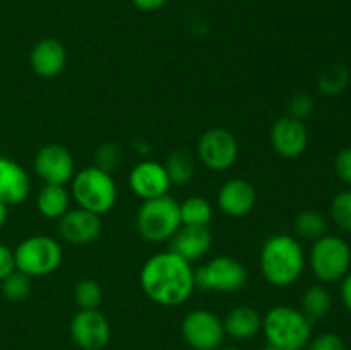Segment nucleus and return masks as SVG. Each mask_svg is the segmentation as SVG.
Masks as SVG:
<instances>
[{
    "instance_id": "1",
    "label": "nucleus",
    "mask_w": 351,
    "mask_h": 350,
    "mask_svg": "<svg viewBox=\"0 0 351 350\" xmlns=\"http://www.w3.org/2000/svg\"><path fill=\"white\" fill-rule=\"evenodd\" d=\"M139 283L149 301L165 307L185 304L195 290L191 263L170 249L147 257L141 268Z\"/></svg>"
},
{
    "instance_id": "2",
    "label": "nucleus",
    "mask_w": 351,
    "mask_h": 350,
    "mask_svg": "<svg viewBox=\"0 0 351 350\" xmlns=\"http://www.w3.org/2000/svg\"><path fill=\"white\" fill-rule=\"evenodd\" d=\"M261 273L273 287L293 285L305 268V253L300 242L288 233L271 235L261 247Z\"/></svg>"
},
{
    "instance_id": "3",
    "label": "nucleus",
    "mask_w": 351,
    "mask_h": 350,
    "mask_svg": "<svg viewBox=\"0 0 351 350\" xmlns=\"http://www.w3.org/2000/svg\"><path fill=\"white\" fill-rule=\"evenodd\" d=\"M264 336L267 345L280 350H302L312 336V321L291 305H276L263 318Z\"/></svg>"
},
{
    "instance_id": "4",
    "label": "nucleus",
    "mask_w": 351,
    "mask_h": 350,
    "mask_svg": "<svg viewBox=\"0 0 351 350\" xmlns=\"http://www.w3.org/2000/svg\"><path fill=\"white\" fill-rule=\"evenodd\" d=\"M71 182V196L77 202V208L88 209L101 216L115 206L117 198H119L115 180L112 174L101 170L96 165L75 172Z\"/></svg>"
},
{
    "instance_id": "5",
    "label": "nucleus",
    "mask_w": 351,
    "mask_h": 350,
    "mask_svg": "<svg viewBox=\"0 0 351 350\" xmlns=\"http://www.w3.org/2000/svg\"><path fill=\"white\" fill-rule=\"evenodd\" d=\"M136 226L139 235L146 242H170L171 237L182 226L180 202L170 194L147 199L137 211Z\"/></svg>"
},
{
    "instance_id": "6",
    "label": "nucleus",
    "mask_w": 351,
    "mask_h": 350,
    "mask_svg": "<svg viewBox=\"0 0 351 350\" xmlns=\"http://www.w3.org/2000/svg\"><path fill=\"white\" fill-rule=\"evenodd\" d=\"M64 259V250L58 240L50 235H31L14 249L16 270L29 278H41L58 270Z\"/></svg>"
},
{
    "instance_id": "7",
    "label": "nucleus",
    "mask_w": 351,
    "mask_h": 350,
    "mask_svg": "<svg viewBox=\"0 0 351 350\" xmlns=\"http://www.w3.org/2000/svg\"><path fill=\"white\" fill-rule=\"evenodd\" d=\"M308 264L315 277L324 283L343 280L348 275L351 264V249L345 239L338 235H322L314 240Z\"/></svg>"
},
{
    "instance_id": "8",
    "label": "nucleus",
    "mask_w": 351,
    "mask_h": 350,
    "mask_svg": "<svg viewBox=\"0 0 351 350\" xmlns=\"http://www.w3.org/2000/svg\"><path fill=\"white\" fill-rule=\"evenodd\" d=\"M195 288L218 294H235L247 285L249 273L239 259L232 256H216L194 270Z\"/></svg>"
},
{
    "instance_id": "9",
    "label": "nucleus",
    "mask_w": 351,
    "mask_h": 350,
    "mask_svg": "<svg viewBox=\"0 0 351 350\" xmlns=\"http://www.w3.org/2000/svg\"><path fill=\"white\" fill-rule=\"evenodd\" d=\"M182 336L192 350H218L226 333L223 321L208 309H194L182 321Z\"/></svg>"
},
{
    "instance_id": "10",
    "label": "nucleus",
    "mask_w": 351,
    "mask_h": 350,
    "mask_svg": "<svg viewBox=\"0 0 351 350\" xmlns=\"http://www.w3.org/2000/svg\"><path fill=\"white\" fill-rule=\"evenodd\" d=\"M197 156L209 170L225 172L232 168L239 158V143L228 129L213 127L199 139Z\"/></svg>"
},
{
    "instance_id": "11",
    "label": "nucleus",
    "mask_w": 351,
    "mask_h": 350,
    "mask_svg": "<svg viewBox=\"0 0 351 350\" xmlns=\"http://www.w3.org/2000/svg\"><path fill=\"white\" fill-rule=\"evenodd\" d=\"M34 172L45 184L65 185L75 175L74 156L62 144L48 143L34 156Z\"/></svg>"
},
{
    "instance_id": "12",
    "label": "nucleus",
    "mask_w": 351,
    "mask_h": 350,
    "mask_svg": "<svg viewBox=\"0 0 351 350\" xmlns=\"http://www.w3.org/2000/svg\"><path fill=\"white\" fill-rule=\"evenodd\" d=\"M110 323L98 309H79L71 321V336L82 350H101L108 345Z\"/></svg>"
},
{
    "instance_id": "13",
    "label": "nucleus",
    "mask_w": 351,
    "mask_h": 350,
    "mask_svg": "<svg viewBox=\"0 0 351 350\" xmlns=\"http://www.w3.org/2000/svg\"><path fill=\"white\" fill-rule=\"evenodd\" d=\"M129 185L137 198L147 201V199L167 196L173 184L168 177L165 165L147 160L141 161L130 170Z\"/></svg>"
},
{
    "instance_id": "14",
    "label": "nucleus",
    "mask_w": 351,
    "mask_h": 350,
    "mask_svg": "<svg viewBox=\"0 0 351 350\" xmlns=\"http://www.w3.org/2000/svg\"><path fill=\"white\" fill-rule=\"evenodd\" d=\"M101 218L88 209H69L58 218V233L65 242L72 246H88L101 233Z\"/></svg>"
},
{
    "instance_id": "15",
    "label": "nucleus",
    "mask_w": 351,
    "mask_h": 350,
    "mask_svg": "<svg viewBox=\"0 0 351 350\" xmlns=\"http://www.w3.org/2000/svg\"><path fill=\"white\" fill-rule=\"evenodd\" d=\"M274 151L283 158H298L308 144L307 127L302 120L285 115L273 124L269 132Z\"/></svg>"
},
{
    "instance_id": "16",
    "label": "nucleus",
    "mask_w": 351,
    "mask_h": 350,
    "mask_svg": "<svg viewBox=\"0 0 351 350\" xmlns=\"http://www.w3.org/2000/svg\"><path fill=\"white\" fill-rule=\"evenodd\" d=\"M257 202V191L245 178H230L219 187L218 208L230 218H243Z\"/></svg>"
},
{
    "instance_id": "17",
    "label": "nucleus",
    "mask_w": 351,
    "mask_h": 350,
    "mask_svg": "<svg viewBox=\"0 0 351 350\" xmlns=\"http://www.w3.org/2000/svg\"><path fill=\"white\" fill-rule=\"evenodd\" d=\"M31 192V178L27 172L12 158L0 156V201L9 208L27 199Z\"/></svg>"
},
{
    "instance_id": "18",
    "label": "nucleus",
    "mask_w": 351,
    "mask_h": 350,
    "mask_svg": "<svg viewBox=\"0 0 351 350\" xmlns=\"http://www.w3.org/2000/svg\"><path fill=\"white\" fill-rule=\"evenodd\" d=\"M29 65L36 75L43 79L57 78L67 65V50L55 38L40 40L29 54Z\"/></svg>"
},
{
    "instance_id": "19",
    "label": "nucleus",
    "mask_w": 351,
    "mask_h": 350,
    "mask_svg": "<svg viewBox=\"0 0 351 350\" xmlns=\"http://www.w3.org/2000/svg\"><path fill=\"white\" fill-rule=\"evenodd\" d=\"M213 233L209 226L182 225L178 232L171 237L170 250L184 257L189 263L199 261L211 250Z\"/></svg>"
},
{
    "instance_id": "20",
    "label": "nucleus",
    "mask_w": 351,
    "mask_h": 350,
    "mask_svg": "<svg viewBox=\"0 0 351 350\" xmlns=\"http://www.w3.org/2000/svg\"><path fill=\"white\" fill-rule=\"evenodd\" d=\"M223 328L235 340H250L263 328V318L250 305H237L223 319Z\"/></svg>"
},
{
    "instance_id": "21",
    "label": "nucleus",
    "mask_w": 351,
    "mask_h": 350,
    "mask_svg": "<svg viewBox=\"0 0 351 350\" xmlns=\"http://www.w3.org/2000/svg\"><path fill=\"white\" fill-rule=\"evenodd\" d=\"M71 192L65 189V185L45 184L40 189L36 198V208L41 216L48 220H58L69 211L71 208Z\"/></svg>"
},
{
    "instance_id": "22",
    "label": "nucleus",
    "mask_w": 351,
    "mask_h": 350,
    "mask_svg": "<svg viewBox=\"0 0 351 350\" xmlns=\"http://www.w3.org/2000/svg\"><path fill=\"white\" fill-rule=\"evenodd\" d=\"M182 225L208 226L213 220L211 202L201 196H191L180 202Z\"/></svg>"
},
{
    "instance_id": "23",
    "label": "nucleus",
    "mask_w": 351,
    "mask_h": 350,
    "mask_svg": "<svg viewBox=\"0 0 351 350\" xmlns=\"http://www.w3.org/2000/svg\"><path fill=\"white\" fill-rule=\"evenodd\" d=\"M332 297L329 290L322 285H312L304 292L302 297V312L307 316L311 321L321 319L331 311Z\"/></svg>"
},
{
    "instance_id": "24",
    "label": "nucleus",
    "mask_w": 351,
    "mask_h": 350,
    "mask_svg": "<svg viewBox=\"0 0 351 350\" xmlns=\"http://www.w3.org/2000/svg\"><path fill=\"white\" fill-rule=\"evenodd\" d=\"M167 174L170 177L171 184L173 185H185L192 180L195 174V161L192 158V154H189L187 151H173V153L168 154L167 163Z\"/></svg>"
},
{
    "instance_id": "25",
    "label": "nucleus",
    "mask_w": 351,
    "mask_h": 350,
    "mask_svg": "<svg viewBox=\"0 0 351 350\" xmlns=\"http://www.w3.org/2000/svg\"><path fill=\"white\" fill-rule=\"evenodd\" d=\"M293 230L302 239L317 240L328 233V223L324 216L315 209H304L295 216Z\"/></svg>"
},
{
    "instance_id": "26",
    "label": "nucleus",
    "mask_w": 351,
    "mask_h": 350,
    "mask_svg": "<svg viewBox=\"0 0 351 350\" xmlns=\"http://www.w3.org/2000/svg\"><path fill=\"white\" fill-rule=\"evenodd\" d=\"M74 302L79 309H98L103 302V288L99 281L84 278L74 287Z\"/></svg>"
},
{
    "instance_id": "27",
    "label": "nucleus",
    "mask_w": 351,
    "mask_h": 350,
    "mask_svg": "<svg viewBox=\"0 0 351 350\" xmlns=\"http://www.w3.org/2000/svg\"><path fill=\"white\" fill-rule=\"evenodd\" d=\"M2 295L9 302H23L31 294V278L21 271H12L2 281Z\"/></svg>"
},
{
    "instance_id": "28",
    "label": "nucleus",
    "mask_w": 351,
    "mask_h": 350,
    "mask_svg": "<svg viewBox=\"0 0 351 350\" xmlns=\"http://www.w3.org/2000/svg\"><path fill=\"white\" fill-rule=\"evenodd\" d=\"M346 84H348V71L343 65H331L319 78V89L328 96L339 95Z\"/></svg>"
},
{
    "instance_id": "29",
    "label": "nucleus",
    "mask_w": 351,
    "mask_h": 350,
    "mask_svg": "<svg viewBox=\"0 0 351 350\" xmlns=\"http://www.w3.org/2000/svg\"><path fill=\"white\" fill-rule=\"evenodd\" d=\"M329 213L338 229H341L343 232H351V191L336 194V198L331 201Z\"/></svg>"
},
{
    "instance_id": "30",
    "label": "nucleus",
    "mask_w": 351,
    "mask_h": 350,
    "mask_svg": "<svg viewBox=\"0 0 351 350\" xmlns=\"http://www.w3.org/2000/svg\"><path fill=\"white\" fill-rule=\"evenodd\" d=\"M122 156L123 154L119 144H113V143L101 144L95 154L96 167H99L101 170L112 174L113 170H117V168L122 165Z\"/></svg>"
},
{
    "instance_id": "31",
    "label": "nucleus",
    "mask_w": 351,
    "mask_h": 350,
    "mask_svg": "<svg viewBox=\"0 0 351 350\" xmlns=\"http://www.w3.org/2000/svg\"><path fill=\"white\" fill-rule=\"evenodd\" d=\"M312 110H314V100L308 95H305V93H297L290 100V117H293V119L304 122V119L311 115Z\"/></svg>"
},
{
    "instance_id": "32",
    "label": "nucleus",
    "mask_w": 351,
    "mask_h": 350,
    "mask_svg": "<svg viewBox=\"0 0 351 350\" xmlns=\"http://www.w3.org/2000/svg\"><path fill=\"white\" fill-rule=\"evenodd\" d=\"M307 350H346L345 342L336 333H322L308 342Z\"/></svg>"
},
{
    "instance_id": "33",
    "label": "nucleus",
    "mask_w": 351,
    "mask_h": 350,
    "mask_svg": "<svg viewBox=\"0 0 351 350\" xmlns=\"http://www.w3.org/2000/svg\"><path fill=\"white\" fill-rule=\"evenodd\" d=\"M336 175L341 178L345 184L351 185V148L339 151V154L335 160Z\"/></svg>"
},
{
    "instance_id": "34",
    "label": "nucleus",
    "mask_w": 351,
    "mask_h": 350,
    "mask_svg": "<svg viewBox=\"0 0 351 350\" xmlns=\"http://www.w3.org/2000/svg\"><path fill=\"white\" fill-rule=\"evenodd\" d=\"M16 271V261H14V250L0 242V281Z\"/></svg>"
},
{
    "instance_id": "35",
    "label": "nucleus",
    "mask_w": 351,
    "mask_h": 350,
    "mask_svg": "<svg viewBox=\"0 0 351 350\" xmlns=\"http://www.w3.org/2000/svg\"><path fill=\"white\" fill-rule=\"evenodd\" d=\"M134 3V7L143 12H154V10H160L161 7L167 5L168 0H130Z\"/></svg>"
},
{
    "instance_id": "36",
    "label": "nucleus",
    "mask_w": 351,
    "mask_h": 350,
    "mask_svg": "<svg viewBox=\"0 0 351 350\" xmlns=\"http://www.w3.org/2000/svg\"><path fill=\"white\" fill-rule=\"evenodd\" d=\"M341 299L343 304L351 311V273L346 275L341 281Z\"/></svg>"
},
{
    "instance_id": "37",
    "label": "nucleus",
    "mask_w": 351,
    "mask_h": 350,
    "mask_svg": "<svg viewBox=\"0 0 351 350\" xmlns=\"http://www.w3.org/2000/svg\"><path fill=\"white\" fill-rule=\"evenodd\" d=\"M7 215H9V208H7V206L3 205L2 201H0V229H2V226L5 225Z\"/></svg>"
},
{
    "instance_id": "38",
    "label": "nucleus",
    "mask_w": 351,
    "mask_h": 350,
    "mask_svg": "<svg viewBox=\"0 0 351 350\" xmlns=\"http://www.w3.org/2000/svg\"><path fill=\"white\" fill-rule=\"evenodd\" d=\"M218 350H240L239 347H233V345H228V347H219Z\"/></svg>"
},
{
    "instance_id": "39",
    "label": "nucleus",
    "mask_w": 351,
    "mask_h": 350,
    "mask_svg": "<svg viewBox=\"0 0 351 350\" xmlns=\"http://www.w3.org/2000/svg\"><path fill=\"white\" fill-rule=\"evenodd\" d=\"M264 350H280V349H276V347H273V345H266L264 347Z\"/></svg>"
}]
</instances>
